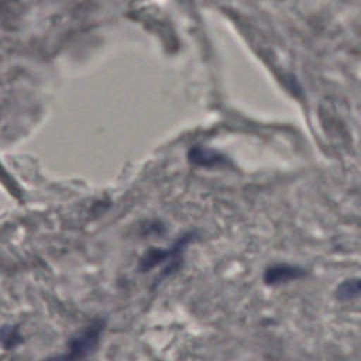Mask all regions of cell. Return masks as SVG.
<instances>
[{"label":"cell","mask_w":361,"mask_h":361,"mask_svg":"<svg viewBox=\"0 0 361 361\" xmlns=\"http://www.w3.org/2000/svg\"><path fill=\"white\" fill-rule=\"evenodd\" d=\"M104 326L106 322L103 319H94L76 334H73L68 341V354L75 360L90 355L99 345Z\"/></svg>","instance_id":"1"},{"label":"cell","mask_w":361,"mask_h":361,"mask_svg":"<svg viewBox=\"0 0 361 361\" xmlns=\"http://www.w3.org/2000/svg\"><path fill=\"white\" fill-rule=\"evenodd\" d=\"M305 275H306V271L303 268L288 265V264H276L267 268L264 274V281L267 285H279V283L303 278Z\"/></svg>","instance_id":"2"},{"label":"cell","mask_w":361,"mask_h":361,"mask_svg":"<svg viewBox=\"0 0 361 361\" xmlns=\"http://www.w3.org/2000/svg\"><path fill=\"white\" fill-rule=\"evenodd\" d=\"M361 296V278H351L343 281L336 289L338 300H351Z\"/></svg>","instance_id":"3"},{"label":"cell","mask_w":361,"mask_h":361,"mask_svg":"<svg viewBox=\"0 0 361 361\" xmlns=\"http://www.w3.org/2000/svg\"><path fill=\"white\" fill-rule=\"evenodd\" d=\"M189 157H190L192 162L199 164V165H206V166L207 165H216L220 161H223L217 154H214L212 151H207V149H203V148H197V147L190 149Z\"/></svg>","instance_id":"4"},{"label":"cell","mask_w":361,"mask_h":361,"mask_svg":"<svg viewBox=\"0 0 361 361\" xmlns=\"http://www.w3.org/2000/svg\"><path fill=\"white\" fill-rule=\"evenodd\" d=\"M23 343V337L16 326H3L1 344L4 350H13Z\"/></svg>","instance_id":"5"},{"label":"cell","mask_w":361,"mask_h":361,"mask_svg":"<svg viewBox=\"0 0 361 361\" xmlns=\"http://www.w3.org/2000/svg\"><path fill=\"white\" fill-rule=\"evenodd\" d=\"M44 361H76V360L72 355H69V354H58V355L48 357Z\"/></svg>","instance_id":"6"}]
</instances>
